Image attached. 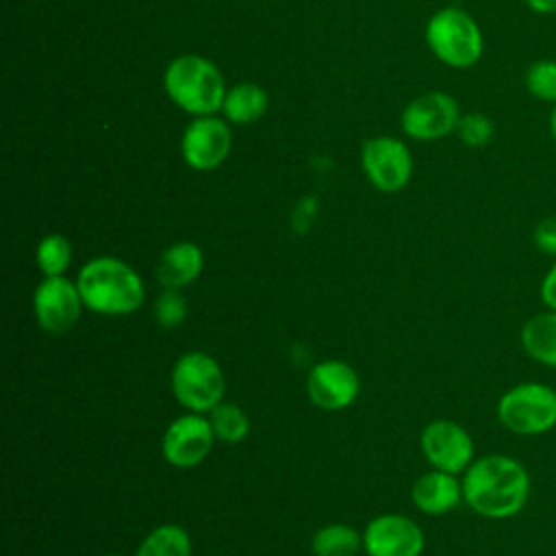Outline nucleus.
<instances>
[{"label":"nucleus","mask_w":556,"mask_h":556,"mask_svg":"<svg viewBox=\"0 0 556 556\" xmlns=\"http://www.w3.org/2000/svg\"><path fill=\"white\" fill-rule=\"evenodd\" d=\"M426 43L441 63L454 70L473 67L484 50V37L478 22L460 7L439 9L428 20Z\"/></svg>","instance_id":"4"},{"label":"nucleus","mask_w":556,"mask_h":556,"mask_svg":"<svg viewBox=\"0 0 556 556\" xmlns=\"http://www.w3.org/2000/svg\"><path fill=\"white\" fill-rule=\"evenodd\" d=\"M204 252L193 241H176L165 248L156 261L154 276L163 289H182L200 278Z\"/></svg>","instance_id":"16"},{"label":"nucleus","mask_w":556,"mask_h":556,"mask_svg":"<svg viewBox=\"0 0 556 556\" xmlns=\"http://www.w3.org/2000/svg\"><path fill=\"white\" fill-rule=\"evenodd\" d=\"M549 135H552V139L556 141V104H552V111H549Z\"/></svg>","instance_id":"29"},{"label":"nucleus","mask_w":556,"mask_h":556,"mask_svg":"<svg viewBox=\"0 0 556 556\" xmlns=\"http://www.w3.org/2000/svg\"><path fill=\"white\" fill-rule=\"evenodd\" d=\"M361 167L378 191L395 193L413 176V156L406 143L395 137H371L361 148Z\"/></svg>","instance_id":"8"},{"label":"nucleus","mask_w":556,"mask_h":556,"mask_svg":"<svg viewBox=\"0 0 556 556\" xmlns=\"http://www.w3.org/2000/svg\"><path fill=\"white\" fill-rule=\"evenodd\" d=\"M519 343L534 363L556 369V311L545 308L528 317L521 326Z\"/></svg>","instance_id":"17"},{"label":"nucleus","mask_w":556,"mask_h":556,"mask_svg":"<svg viewBox=\"0 0 556 556\" xmlns=\"http://www.w3.org/2000/svg\"><path fill=\"white\" fill-rule=\"evenodd\" d=\"M419 447L432 469L456 476L465 473L476 458L471 434L452 419H434L426 424L419 437Z\"/></svg>","instance_id":"10"},{"label":"nucleus","mask_w":556,"mask_h":556,"mask_svg":"<svg viewBox=\"0 0 556 556\" xmlns=\"http://www.w3.org/2000/svg\"><path fill=\"white\" fill-rule=\"evenodd\" d=\"M85 308L122 317L135 313L146 300V287L135 267L117 256H96L87 261L76 276Z\"/></svg>","instance_id":"2"},{"label":"nucleus","mask_w":556,"mask_h":556,"mask_svg":"<svg viewBox=\"0 0 556 556\" xmlns=\"http://www.w3.org/2000/svg\"><path fill=\"white\" fill-rule=\"evenodd\" d=\"M458 119V102L445 91H428L417 96L400 115L404 135L417 141H437L456 132Z\"/></svg>","instance_id":"9"},{"label":"nucleus","mask_w":556,"mask_h":556,"mask_svg":"<svg viewBox=\"0 0 556 556\" xmlns=\"http://www.w3.org/2000/svg\"><path fill=\"white\" fill-rule=\"evenodd\" d=\"M85 308L76 280L67 276H43L33 293V313L37 326L48 334L70 332Z\"/></svg>","instance_id":"7"},{"label":"nucleus","mask_w":556,"mask_h":556,"mask_svg":"<svg viewBox=\"0 0 556 556\" xmlns=\"http://www.w3.org/2000/svg\"><path fill=\"white\" fill-rule=\"evenodd\" d=\"M215 432L202 413H185L176 417L163 432V458L178 469L198 467L213 450Z\"/></svg>","instance_id":"11"},{"label":"nucleus","mask_w":556,"mask_h":556,"mask_svg":"<svg viewBox=\"0 0 556 556\" xmlns=\"http://www.w3.org/2000/svg\"><path fill=\"white\" fill-rule=\"evenodd\" d=\"M232 146V132L226 119L202 115L189 122L180 139V154L191 169L208 172L219 167Z\"/></svg>","instance_id":"13"},{"label":"nucleus","mask_w":556,"mask_h":556,"mask_svg":"<svg viewBox=\"0 0 556 556\" xmlns=\"http://www.w3.org/2000/svg\"><path fill=\"white\" fill-rule=\"evenodd\" d=\"M410 500L426 515H445L463 502V480L456 473L430 469L413 482Z\"/></svg>","instance_id":"15"},{"label":"nucleus","mask_w":556,"mask_h":556,"mask_svg":"<svg viewBox=\"0 0 556 556\" xmlns=\"http://www.w3.org/2000/svg\"><path fill=\"white\" fill-rule=\"evenodd\" d=\"M456 135L465 146L482 148V146H489L493 141L495 126H493V119L489 115L473 111V113L460 115L458 126H456Z\"/></svg>","instance_id":"24"},{"label":"nucleus","mask_w":556,"mask_h":556,"mask_svg":"<svg viewBox=\"0 0 556 556\" xmlns=\"http://www.w3.org/2000/svg\"><path fill=\"white\" fill-rule=\"evenodd\" d=\"M500 424L519 437H539L556 428V389L545 382H519L495 406Z\"/></svg>","instance_id":"5"},{"label":"nucleus","mask_w":556,"mask_h":556,"mask_svg":"<svg viewBox=\"0 0 556 556\" xmlns=\"http://www.w3.org/2000/svg\"><path fill=\"white\" fill-rule=\"evenodd\" d=\"M154 319L163 328H178L187 319V300L180 289H163L154 302Z\"/></svg>","instance_id":"25"},{"label":"nucleus","mask_w":556,"mask_h":556,"mask_svg":"<svg viewBox=\"0 0 556 556\" xmlns=\"http://www.w3.org/2000/svg\"><path fill=\"white\" fill-rule=\"evenodd\" d=\"M172 393L180 406L191 413L208 415L226 393L222 365L206 352L191 350L178 356L169 376Z\"/></svg>","instance_id":"6"},{"label":"nucleus","mask_w":556,"mask_h":556,"mask_svg":"<svg viewBox=\"0 0 556 556\" xmlns=\"http://www.w3.org/2000/svg\"><path fill=\"white\" fill-rule=\"evenodd\" d=\"M463 502L484 519H510L530 500V473L526 465L508 454L473 458L463 473Z\"/></svg>","instance_id":"1"},{"label":"nucleus","mask_w":556,"mask_h":556,"mask_svg":"<svg viewBox=\"0 0 556 556\" xmlns=\"http://www.w3.org/2000/svg\"><path fill=\"white\" fill-rule=\"evenodd\" d=\"M163 87L169 100L193 117L222 111L226 83L217 65L200 54H180L165 67Z\"/></svg>","instance_id":"3"},{"label":"nucleus","mask_w":556,"mask_h":556,"mask_svg":"<svg viewBox=\"0 0 556 556\" xmlns=\"http://www.w3.org/2000/svg\"><path fill=\"white\" fill-rule=\"evenodd\" d=\"M37 267L43 276H65L72 263V243L67 237L52 232L46 235L35 250Z\"/></svg>","instance_id":"22"},{"label":"nucleus","mask_w":556,"mask_h":556,"mask_svg":"<svg viewBox=\"0 0 556 556\" xmlns=\"http://www.w3.org/2000/svg\"><path fill=\"white\" fill-rule=\"evenodd\" d=\"M526 7L539 15H554L556 13V0H523Z\"/></svg>","instance_id":"28"},{"label":"nucleus","mask_w":556,"mask_h":556,"mask_svg":"<svg viewBox=\"0 0 556 556\" xmlns=\"http://www.w3.org/2000/svg\"><path fill=\"white\" fill-rule=\"evenodd\" d=\"M135 556H191V536L178 523H161L146 534Z\"/></svg>","instance_id":"20"},{"label":"nucleus","mask_w":556,"mask_h":556,"mask_svg":"<svg viewBox=\"0 0 556 556\" xmlns=\"http://www.w3.org/2000/svg\"><path fill=\"white\" fill-rule=\"evenodd\" d=\"M211 428L215 432V439L222 443H241L248 432H250V419L243 413V408L235 402H219L211 413H208Z\"/></svg>","instance_id":"21"},{"label":"nucleus","mask_w":556,"mask_h":556,"mask_svg":"<svg viewBox=\"0 0 556 556\" xmlns=\"http://www.w3.org/2000/svg\"><path fill=\"white\" fill-rule=\"evenodd\" d=\"M526 89L541 102L556 104V61L539 59L526 70Z\"/></svg>","instance_id":"23"},{"label":"nucleus","mask_w":556,"mask_h":556,"mask_svg":"<svg viewBox=\"0 0 556 556\" xmlns=\"http://www.w3.org/2000/svg\"><path fill=\"white\" fill-rule=\"evenodd\" d=\"M532 241L536 245V250L545 256L556 258V215L543 217L534 230H532Z\"/></svg>","instance_id":"26"},{"label":"nucleus","mask_w":556,"mask_h":556,"mask_svg":"<svg viewBox=\"0 0 556 556\" xmlns=\"http://www.w3.org/2000/svg\"><path fill=\"white\" fill-rule=\"evenodd\" d=\"M267 104L269 98L261 85L237 83L228 87L222 102V113L228 124H252L265 115Z\"/></svg>","instance_id":"18"},{"label":"nucleus","mask_w":556,"mask_h":556,"mask_svg":"<svg viewBox=\"0 0 556 556\" xmlns=\"http://www.w3.org/2000/svg\"><path fill=\"white\" fill-rule=\"evenodd\" d=\"M424 547L426 536L419 523L406 515H378L363 530V552L367 556H421Z\"/></svg>","instance_id":"14"},{"label":"nucleus","mask_w":556,"mask_h":556,"mask_svg":"<svg viewBox=\"0 0 556 556\" xmlns=\"http://www.w3.org/2000/svg\"><path fill=\"white\" fill-rule=\"evenodd\" d=\"M304 387L313 406L321 410H343L358 397L361 378L350 363L328 358L308 369Z\"/></svg>","instance_id":"12"},{"label":"nucleus","mask_w":556,"mask_h":556,"mask_svg":"<svg viewBox=\"0 0 556 556\" xmlns=\"http://www.w3.org/2000/svg\"><path fill=\"white\" fill-rule=\"evenodd\" d=\"M363 549V532L348 523H326L311 539L315 556H356Z\"/></svg>","instance_id":"19"},{"label":"nucleus","mask_w":556,"mask_h":556,"mask_svg":"<svg viewBox=\"0 0 556 556\" xmlns=\"http://www.w3.org/2000/svg\"><path fill=\"white\" fill-rule=\"evenodd\" d=\"M539 298H541V302H543L545 308L556 311V258H554L552 267L545 271V276L541 278Z\"/></svg>","instance_id":"27"},{"label":"nucleus","mask_w":556,"mask_h":556,"mask_svg":"<svg viewBox=\"0 0 556 556\" xmlns=\"http://www.w3.org/2000/svg\"><path fill=\"white\" fill-rule=\"evenodd\" d=\"M106 556H124V554H106Z\"/></svg>","instance_id":"30"}]
</instances>
